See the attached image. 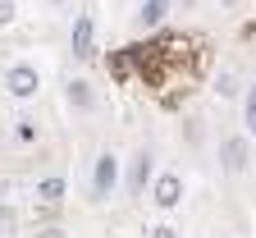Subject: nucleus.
Here are the masks:
<instances>
[{"instance_id":"obj_1","label":"nucleus","mask_w":256,"mask_h":238,"mask_svg":"<svg viewBox=\"0 0 256 238\" xmlns=\"http://www.w3.org/2000/svg\"><path fill=\"white\" fill-rule=\"evenodd\" d=\"M5 87H10L14 96H32V92L42 87V78H37V69H32V64H14L10 78H5Z\"/></svg>"},{"instance_id":"obj_2","label":"nucleus","mask_w":256,"mask_h":238,"mask_svg":"<svg viewBox=\"0 0 256 238\" xmlns=\"http://www.w3.org/2000/svg\"><path fill=\"white\" fill-rule=\"evenodd\" d=\"M114 179H119V165H114V156L106 151L101 160H96V179H92V188H96V197H110V188H114Z\"/></svg>"},{"instance_id":"obj_3","label":"nucleus","mask_w":256,"mask_h":238,"mask_svg":"<svg viewBox=\"0 0 256 238\" xmlns=\"http://www.w3.org/2000/svg\"><path fill=\"white\" fill-rule=\"evenodd\" d=\"M92 14H78V23H74V55H82V60H92L96 51H92Z\"/></svg>"},{"instance_id":"obj_4","label":"nucleus","mask_w":256,"mask_h":238,"mask_svg":"<svg viewBox=\"0 0 256 238\" xmlns=\"http://www.w3.org/2000/svg\"><path fill=\"white\" fill-rule=\"evenodd\" d=\"M178 197H183L178 174H160V183H156V206H178Z\"/></svg>"},{"instance_id":"obj_5","label":"nucleus","mask_w":256,"mask_h":238,"mask_svg":"<svg viewBox=\"0 0 256 238\" xmlns=\"http://www.w3.org/2000/svg\"><path fill=\"white\" fill-rule=\"evenodd\" d=\"M224 165H229V169H242L247 165V142L242 138H229V142H224Z\"/></svg>"},{"instance_id":"obj_6","label":"nucleus","mask_w":256,"mask_h":238,"mask_svg":"<svg viewBox=\"0 0 256 238\" xmlns=\"http://www.w3.org/2000/svg\"><path fill=\"white\" fill-rule=\"evenodd\" d=\"M37 197H42V201H60V197H64V179H42V183H37Z\"/></svg>"},{"instance_id":"obj_7","label":"nucleus","mask_w":256,"mask_h":238,"mask_svg":"<svg viewBox=\"0 0 256 238\" xmlns=\"http://www.w3.org/2000/svg\"><path fill=\"white\" fill-rule=\"evenodd\" d=\"M165 10H170V0H146V5H142V19H146V23H160V19H165Z\"/></svg>"},{"instance_id":"obj_8","label":"nucleus","mask_w":256,"mask_h":238,"mask_svg":"<svg viewBox=\"0 0 256 238\" xmlns=\"http://www.w3.org/2000/svg\"><path fill=\"white\" fill-rule=\"evenodd\" d=\"M146 174H151V156H138V165H133V192L146 183Z\"/></svg>"},{"instance_id":"obj_9","label":"nucleus","mask_w":256,"mask_h":238,"mask_svg":"<svg viewBox=\"0 0 256 238\" xmlns=\"http://www.w3.org/2000/svg\"><path fill=\"white\" fill-rule=\"evenodd\" d=\"M69 101H74V106H92V92H87V83H69Z\"/></svg>"},{"instance_id":"obj_10","label":"nucleus","mask_w":256,"mask_h":238,"mask_svg":"<svg viewBox=\"0 0 256 238\" xmlns=\"http://www.w3.org/2000/svg\"><path fill=\"white\" fill-rule=\"evenodd\" d=\"M242 115H247V133H256V87L247 92V110Z\"/></svg>"},{"instance_id":"obj_11","label":"nucleus","mask_w":256,"mask_h":238,"mask_svg":"<svg viewBox=\"0 0 256 238\" xmlns=\"http://www.w3.org/2000/svg\"><path fill=\"white\" fill-rule=\"evenodd\" d=\"M10 19H14V0H0V28H5Z\"/></svg>"},{"instance_id":"obj_12","label":"nucleus","mask_w":256,"mask_h":238,"mask_svg":"<svg viewBox=\"0 0 256 238\" xmlns=\"http://www.w3.org/2000/svg\"><path fill=\"white\" fill-rule=\"evenodd\" d=\"M151 238H178V233H174L170 224H156V229H151Z\"/></svg>"}]
</instances>
